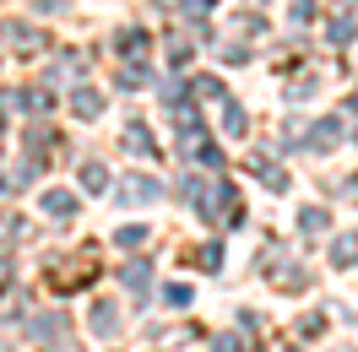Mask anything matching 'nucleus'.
<instances>
[{
  "mask_svg": "<svg viewBox=\"0 0 358 352\" xmlns=\"http://www.w3.org/2000/svg\"><path fill=\"white\" fill-rule=\"evenodd\" d=\"M125 147H131V152H141V157H152V152H157L152 141H147V131H141V125H131V131H125Z\"/></svg>",
  "mask_w": 358,
  "mask_h": 352,
  "instance_id": "obj_1",
  "label": "nucleus"
},
{
  "mask_svg": "<svg viewBox=\"0 0 358 352\" xmlns=\"http://www.w3.org/2000/svg\"><path fill=\"white\" fill-rule=\"evenodd\" d=\"M44 206L55 212V217H71V206H76V200H71L66 190H49V196H44Z\"/></svg>",
  "mask_w": 358,
  "mask_h": 352,
  "instance_id": "obj_2",
  "label": "nucleus"
},
{
  "mask_svg": "<svg viewBox=\"0 0 358 352\" xmlns=\"http://www.w3.org/2000/svg\"><path fill=\"white\" fill-rule=\"evenodd\" d=\"M103 163H87V168H82V184H87V190H103Z\"/></svg>",
  "mask_w": 358,
  "mask_h": 352,
  "instance_id": "obj_3",
  "label": "nucleus"
},
{
  "mask_svg": "<svg viewBox=\"0 0 358 352\" xmlns=\"http://www.w3.org/2000/svg\"><path fill=\"white\" fill-rule=\"evenodd\" d=\"M98 109H103L98 92H76V114H98Z\"/></svg>",
  "mask_w": 358,
  "mask_h": 352,
  "instance_id": "obj_4",
  "label": "nucleus"
},
{
  "mask_svg": "<svg viewBox=\"0 0 358 352\" xmlns=\"http://www.w3.org/2000/svg\"><path fill=\"white\" fill-rule=\"evenodd\" d=\"M336 141V119H320V125H315V147H331Z\"/></svg>",
  "mask_w": 358,
  "mask_h": 352,
  "instance_id": "obj_5",
  "label": "nucleus"
}]
</instances>
